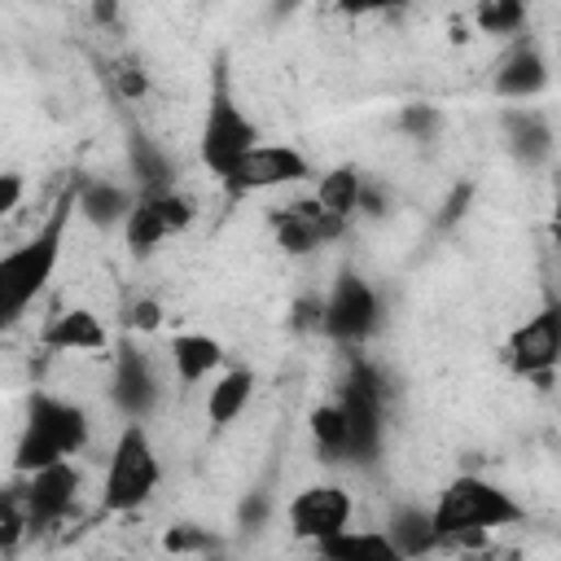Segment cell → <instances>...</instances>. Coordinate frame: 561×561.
<instances>
[{
    "label": "cell",
    "mask_w": 561,
    "mask_h": 561,
    "mask_svg": "<svg viewBox=\"0 0 561 561\" xmlns=\"http://www.w3.org/2000/svg\"><path fill=\"white\" fill-rule=\"evenodd\" d=\"M39 342L48 351H66V355H83V351H105V324L88 311V307H70L61 316H53L39 333Z\"/></svg>",
    "instance_id": "e0dca14e"
},
{
    "label": "cell",
    "mask_w": 561,
    "mask_h": 561,
    "mask_svg": "<svg viewBox=\"0 0 561 561\" xmlns=\"http://www.w3.org/2000/svg\"><path fill=\"white\" fill-rule=\"evenodd\" d=\"M381 324V298L359 272H342L320 302V333L342 346H364Z\"/></svg>",
    "instance_id": "52a82bcc"
},
{
    "label": "cell",
    "mask_w": 561,
    "mask_h": 561,
    "mask_svg": "<svg viewBox=\"0 0 561 561\" xmlns=\"http://www.w3.org/2000/svg\"><path fill=\"white\" fill-rule=\"evenodd\" d=\"M158 324H162V307L153 298H140L131 307V329H158Z\"/></svg>",
    "instance_id": "4dcf8cb0"
},
{
    "label": "cell",
    "mask_w": 561,
    "mask_h": 561,
    "mask_svg": "<svg viewBox=\"0 0 561 561\" xmlns=\"http://www.w3.org/2000/svg\"><path fill=\"white\" fill-rule=\"evenodd\" d=\"M162 548L171 557H197V552H210L215 548V535L206 526H197V522H180V526H171L162 535Z\"/></svg>",
    "instance_id": "83f0119b"
},
{
    "label": "cell",
    "mask_w": 561,
    "mask_h": 561,
    "mask_svg": "<svg viewBox=\"0 0 561 561\" xmlns=\"http://www.w3.org/2000/svg\"><path fill=\"white\" fill-rule=\"evenodd\" d=\"M193 224V202L175 188L167 193H136L127 219H123V241L131 254H153L162 241L184 232Z\"/></svg>",
    "instance_id": "30bf717a"
},
{
    "label": "cell",
    "mask_w": 561,
    "mask_h": 561,
    "mask_svg": "<svg viewBox=\"0 0 561 561\" xmlns=\"http://www.w3.org/2000/svg\"><path fill=\"white\" fill-rule=\"evenodd\" d=\"M351 517H355V500L337 482H311V486L294 491L289 504H285L289 535L302 539V543H311V548H320L324 539L342 535L351 526Z\"/></svg>",
    "instance_id": "ba28073f"
},
{
    "label": "cell",
    "mask_w": 561,
    "mask_h": 561,
    "mask_svg": "<svg viewBox=\"0 0 561 561\" xmlns=\"http://www.w3.org/2000/svg\"><path fill=\"white\" fill-rule=\"evenodd\" d=\"M254 145H259V127L237 105V96L228 88V66L219 57L215 79H210V96H206V114H202V131H197V158L215 180H224Z\"/></svg>",
    "instance_id": "277c9868"
},
{
    "label": "cell",
    "mask_w": 561,
    "mask_h": 561,
    "mask_svg": "<svg viewBox=\"0 0 561 561\" xmlns=\"http://www.w3.org/2000/svg\"><path fill=\"white\" fill-rule=\"evenodd\" d=\"M408 136H416V140H425V136H434L438 127H443V114L434 110V105H403L399 110V118H394Z\"/></svg>",
    "instance_id": "f1b7e54d"
},
{
    "label": "cell",
    "mask_w": 561,
    "mask_h": 561,
    "mask_svg": "<svg viewBox=\"0 0 561 561\" xmlns=\"http://www.w3.org/2000/svg\"><path fill=\"white\" fill-rule=\"evenodd\" d=\"M263 513H267V500H263V495H254L250 504H241V522H250V526L263 522Z\"/></svg>",
    "instance_id": "1f68e13d"
},
{
    "label": "cell",
    "mask_w": 561,
    "mask_h": 561,
    "mask_svg": "<svg viewBox=\"0 0 561 561\" xmlns=\"http://www.w3.org/2000/svg\"><path fill=\"white\" fill-rule=\"evenodd\" d=\"M473 22H478L482 35H522L526 4H517V0H491V4H478L473 9Z\"/></svg>",
    "instance_id": "484cf974"
},
{
    "label": "cell",
    "mask_w": 561,
    "mask_h": 561,
    "mask_svg": "<svg viewBox=\"0 0 561 561\" xmlns=\"http://www.w3.org/2000/svg\"><path fill=\"white\" fill-rule=\"evenodd\" d=\"M167 351H171V368H175L180 386H197L224 368V346L210 333H175Z\"/></svg>",
    "instance_id": "ffe728a7"
},
{
    "label": "cell",
    "mask_w": 561,
    "mask_h": 561,
    "mask_svg": "<svg viewBox=\"0 0 561 561\" xmlns=\"http://www.w3.org/2000/svg\"><path fill=\"white\" fill-rule=\"evenodd\" d=\"M22 197H26V180L18 171H0V219L13 215L22 206Z\"/></svg>",
    "instance_id": "f546056e"
},
{
    "label": "cell",
    "mask_w": 561,
    "mask_h": 561,
    "mask_svg": "<svg viewBox=\"0 0 561 561\" xmlns=\"http://www.w3.org/2000/svg\"><path fill=\"white\" fill-rule=\"evenodd\" d=\"M88 438H92V421L79 403L35 390L26 399V416H22V430L13 443V469L26 478L48 465H66L70 456H79L88 447Z\"/></svg>",
    "instance_id": "3957f363"
},
{
    "label": "cell",
    "mask_w": 561,
    "mask_h": 561,
    "mask_svg": "<svg viewBox=\"0 0 561 561\" xmlns=\"http://www.w3.org/2000/svg\"><path fill=\"white\" fill-rule=\"evenodd\" d=\"M136 193L114 180H75V215H83L96 228H123Z\"/></svg>",
    "instance_id": "2e32d148"
},
{
    "label": "cell",
    "mask_w": 561,
    "mask_h": 561,
    "mask_svg": "<svg viewBox=\"0 0 561 561\" xmlns=\"http://www.w3.org/2000/svg\"><path fill=\"white\" fill-rule=\"evenodd\" d=\"M504 355H508V368L517 377L548 381L552 368H557V355H561V311H557V302H543L535 316H526V324H517L508 333Z\"/></svg>",
    "instance_id": "7c38bea8"
},
{
    "label": "cell",
    "mask_w": 561,
    "mask_h": 561,
    "mask_svg": "<svg viewBox=\"0 0 561 561\" xmlns=\"http://www.w3.org/2000/svg\"><path fill=\"white\" fill-rule=\"evenodd\" d=\"M491 88L504 101H530V96H539L548 88V61H543V53H539V44L530 35H517L513 39V48L504 53Z\"/></svg>",
    "instance_id": "9a60e30c"
},
{
    "label": "cell",
    "mask_w": 561,
    "mask_h": 561,
    "mask_svg": "<svg viewBox=\"0 0 561 561\" xmlns=\"http://www.w3.org/2000/svg\"><path fill=\"white\" fill-rule=\"evenodd\" d=\"M250 394H254V373H250L245 364L219 368V377H215V386H210V394H206V421H210L215 430H228V425L245 412Z\"/></svg>",
    "instance_id": "44dd1931"
},
{
    "label": "cell",
    "mask_w": 561,
    "mask_h": 561,
    "mask_svg": "<svg viewBox=\"0 0 561 561\" xmlns=\"http://www.w3.org/2000/svg\"><path fill=\"white\" fill-rule=\"evenodd\" d=\"M75 495H79V469L70 460L48 465L39 473H26V482L18 486V508H22L26 530H44V526L61 522L70 513Z\"/></svg>",
    "instance_id": "4fadbf2b"
},
{
    "label": "cell",
    "mask_w": 561,
    "mask_h": 561,
    "mask_svg": "<svg viewBox=\"0 0 561 561\" xmlns=\"http://www.w3.org/2000/svg\"><path fill=\"white\" fill-rule=\"evenodd\" d=\"M311 443H316L320 460H329V465L333 460H346V421H342V412H337L333 399L311 412Z\"/></svg>",
    "instance_id": "d4e9b609"
},
{
    "label": "cell",
    "mask_w": 561,
    "mask_h": 561,
    "mask_svg": "<svg viewBox=\"0 0 561 561\" xmlns=\"http://www.w3.org/2000/svg\"><path fill=\"white\" fill-rule=\"evenodd\" d=\"M359 193H364V175H359V167H333V171H324L320 180H316V193H311V202L329 215V219H342V224H351V215L359 210Z\"/></svg>",
    "instance_id": "7402d4cb"
},
{
    "label": "cell",
    "mask_w": 561,
    "mask_h": 561,
    "mask_svg": "<svg viewBox=\"0 0 561 561\" xmlns=\"http://www.w3.org/2000/svg\"><path fill=\"white\" fill-rule=\"evenodd\" d=\"M522 517H526V508L500 482H491L482 473H456L438 491V500L430 504V522H434L438 543H478L491 530L513 526Z\"/></svg>",
    "instance_id": "7a4b0ae2"
},
{
    "label": "cell",
    "mask_w": 561,
    "mask_h": 561,
    "mask_svg": "<svg viewBox=\"0 0 561 561\" xmlns=\"http://www.w3.org/2000/svg\"><path fill=\"white\" fill-rule=\"evenodd\" d=\"M316 552H320V561H403L381 530H355V526L324 539Z\"/></svg>",
    "instance_id": "603a6c76"
},
{
    "label": "cell",
    "mask_w": 561,
    "mask_h": 561,
    "mask_svg": "<svg viewBox=\"0 0 561 561\" xmlns=\"http://www.w3.org/2000/svg\"><path fill=\"white\" fill-rule=\"evenodd\" d=\"M337 412L346 421V465H377L381 438H386V390L373 364H351L346 381L337 386Z\"/></svg>",
    "instance_id": "8992f818"
},
{
    "label": "cell",
    "mask_w": 561,
    "mask_h": 561,
    "mask_svg": "<svg viewBox=\"0 0 561 561\" xmlns=\"http://www.w3.org/2000/svg\"><path fill=\"white\" fill-rule=\"evenodd\" d=\"M307 175H311V162H307L294 145H267V140H259L219 184H224L232 197H250V193L302 184Z\"/></svg>",
    "instance_id": "8fae6325"
},
{
    "label": "cell",
    "mask_w": 561,
    "mask_h": 561,
    "mask_svg": "<svg viewBox=\"0 0 561 561\" xmlns=\"http://www.w3.org/2000/svg\"><path fill=\"white\" fill-rule=\"evenodd\" d=\"M162 482V460L153 451V438L145 425L127 421L110 447L105 460V478H101V504L105 513H136L140 504H149V495Z\"/></svg>",
    "instance_id": "5b68a950"
},
{
    "label": "cell",
    "mask_w": 561,
    "mask_h": 561,
    "mask_svg": "<svg viewBox=\"0 0 561 561\" xmlns=\"http://www.w3.org/2000/svg\"><path fill=\"white\" fill-rule=\"evenodd\" d=\"M381 535L394 543V552L403 561H416V557H425V552L438 548L430 508H421V504H394L390 517H386V526H381Z\"/></svg>",
    "instance_id": "ac0fdd59"
},
{
    "label": "cell",
    "mask_w": 561,
    "mask_h": 561,
    "mask_svg": "<svg viewBox=\"0 0 561 561\" xmlns=\"http://www.w3.org/2000/svg\"><path fill=\"white\" fill-rule=\"evenodd\" d=\"M110 83H114V92H118L123 101H140V96L149 92V70H145V61H136V57H114V61H110Z\"/></svg>",
    "instance_id": "4316f807"
},
{
    "label": "cell",
    "mask_w": 561,
    "mask_h": 561,
    "mask_svg": "<svg viewBox=\"0 0 561 561\" xmlns=\"http://www.w3.org/2000/svg\"><path fill=\"white\" fill-rule=\"evenodd\" d=\"M70 215H75V184L61 188V197L53 202V210L35 228V237H26L9 254H0V333L13 329L26 316V307L44 294V285L53 280V272L61 263Z\"/></svg>",
    "instance_id": "6da1fadb"
},
{
    "label": "cell",
    "mask_w": 561,
    "mask_h": 561,
    "mask_svg": "<svg viewBox=\"0 0 561 561\" xmlns=\"http://www.w3.org/2000/svg\"><path fill=\"white\" fill-rule=\"evenodd\" d=\"M110 403L118 408L123 421L145 425L158 403H162V386L158 373L149 364V355L136 346V337H118L114 342V368H110Z\"/></svg>",
    "instance_id": "9c48e42d"
},
{
    "label": "cell",
    "mask_w": 561,
    "mask_h": 561,
    "mask_svg": "<svg viewBox=\"0 0 561 561\" xmlns=\"http://www.w3.org/2000/svg\"><path fill=\"white\" fill-rule=\"evenodd\" d=\"M500 123H504L508 149H513L526 167H535V162H548V158H552V127H548V118H543L539 110L517 105V110H504V114H500Z\"/></svg>",
    "instance_id": "d6986e66"
},
{
    "label": "cell",
    "mask_w": 561,
    "mask_h": 561,
    "mask_svg": "<svg viewBox=\"0 0 561 561\" xmlns=\"http://www.w3.org/2000/svg\"><path fill=\"white\" fill-rule=\"evenodd\" d=\"M346 228H351V224L329 219L311 197L272 210V237H276V245H280L285 254H294V259H298V254H311V250H320V245H329V241H337Z\"/></svg>",
    "instance_id": "5bb4252c"
},
{
    "label": "cell",
    "mask_w": 561,
    "mask_h": 561,
    "mask_svg": "<svg viewBox=\"0 0 561 561\" xmlns=\"http://www.w3.org/2000/svg\"><path fill=\"white\" fill-rule=\"evenodd\" d=\"M504 561H517V552H508V557H504Z\"/></svg>",
    "instance_id": "d6a6232c"
},
{
    "label": "cell",
    "mask_w": 561,
    "mask_h": 561,
    "mask_svg": "<svg viewBox=\"0 0 561 561\" xmlns=\"http://www.w3.org/2000/svg\"><path fill=\"white\" fill-rule=\"evenodd\" d=\"M131 171H136L140 193H167V188H175L167 153H162V149H153V140H145V136H136V140H131Z\"/></svg>",
    "instance_id": "cb8c5ba5"
}]
</instances>
